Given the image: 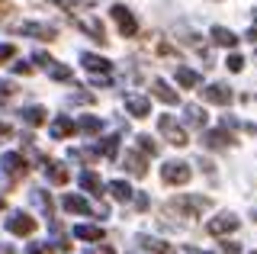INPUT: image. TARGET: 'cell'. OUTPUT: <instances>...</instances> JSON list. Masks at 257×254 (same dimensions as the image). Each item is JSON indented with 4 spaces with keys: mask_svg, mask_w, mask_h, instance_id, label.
<instances>
[{
    "mask_svg": "<svg viewBox=\"0 0 257 254\" xmlns=\"http://www.w3.org/2000/svg\"><path fill=\"white\" fill-rule=\"evenodd\" d=\"M177 84L187 87V90H190V87H199V74L193 68H177Z\"/></svg>",
    "mask_w": 257,
    "mask_h": 254,
    "instance_id": "cell-23",
    "label": "cell"
},
{
    "mask_svg": "<svg viewBox=\"0 0 257 254\" xmlns=\"http://www.w3.org/2000/svg\"><path fill=\"white\" fill-rule=\"evenodd\" d=\"M254 254H257V251H254Z\"/></svg>",
    "mask_w": 257,
    "mask_h": 254,
    "instance_id": "cell-46",
    "label": "cell"
},
{
    "mask_svg": "<svg viewBox=\"0 0 257 254\" xmlns=\"http://www.w3.org/2000/svg\"><path fill=\"white\" fill-rule=\"evenodd\" d=\"M20 33L29 36V39H42V42H52V39H58L55 26H45V23H23Z\"/></svg>",
    "mask_w": 257,
    "mask_h": 254,
    "instance_id": "cell-10",
    "label": "cell"
},
{
    "mask_svg": "<svg viewBox=\"0 0 257 254\" xmlns=\"http://www.w3.org/2000/svg\"><path fill=\"white\" fill-rule=\"evenodd\" d=\"M32 200H36L39 206H42V216H55V209H52V200H48V193H45V190H36V193H32Z\"/></svg>",
    "mask_w": 257,
    "mask_h": 254,
    "instance_id": "cell-28",
    "label": "cell"
},
{
    "mask_svg": "<svg viewBox=\"0 0 257 254\" xmlns=\"http://www.w3.org/2000/svg\"><path fill=\"white\" fill-rule=\"evenodd\" d=\"M0 136H7V139H10V136H13V129H10V122H0Z\"/></svg>",
    "mask_w": 257,
    "mask_h": 254,
    "instance_id": "cell-44",
    "label": "cell"
},
{
    "mask_svg": "<svg viewBox=\"0 0 257 254\" xmlns=\"http://www.w3.org/2000/svg\"><path fill=\"white\" fill-rule=\"evenodd\" d=\"M209 39H212L215 45H222V49H235V45H238V36L231 33V29H225V26H212Z\"/></svg>",
    "mask_w": 257,
    "mask_h": 254,
    "instance_id": "cell-14",
    "label": "cell"
},
{
    "mask_svg": "<svg viewBox=\"0 0 257 254\" xmlns=\"http://www.w3.org/2000/svg\"><path fill=\"white\" fill-rule=\"evenodd\" d=\"M16 74H32V65H29V61H16Z\"/></svg>",
    "mask_w": 257,
    "mask_h": 254,
    "instance_id": "cell-37",
    "label": "cell"
},
{
    "mask_svg": "<svg viewBox=\"0 0 257 254\" xmlns=\"http://www.w3.org/2000/svg\"><path fill=\"white\" fill-rule=\"evenodd\" d=\"M80 65H84V71L90 74V81H93L96 87H106V84H109V77H112V61L100 58V55H84V58H80Z\"/></svg>",
    "mask_w": 257,
    "mask_h": 254,
    "instance_id": "cell-1",
    "label": "cell"
},
{
    "mask_svg": "<svg viewBox=\"0 0 257 254\" xmlns=\"http://www.w3.org/2000/svg\"><path fill=\"white\" fill-rule=\"evenodd\" d=\"M23 122H29V125L39 129V125L45 122V109L42 106H26V109H23Z\"/></svg>",
    "mask_w": 257,
    "mask_h": 254,
    "instance_id": "cell-25",
    "label": "cell"
},
{
    "mask_svg": "<svg viewBox=\"0 0 257 254\" xmlns=\"http://www.w3.org/2000/svg\"><path fill=\"white\" fill-rule=\"evenodd\" d=\"M203 100L206 103H219V106H228V103L235 100V93H231L228 84H209V87H203Z\"/></svg>",
    "mask_w": 257,
    "mask_h": 254,
    "instance_id": "cell-7",
    "label": "cell"
},
{
    "mask_svg": "<svg viewBox=\"0 0 257 254\" xmlns=\"http://www.w3.org/2000/svg\"><path fill=\"white\" fill-rule=\"evenodd\" d=\"M61 206H64L68 212H80V216H90V203H87L84 196H74V193H68V196L61 200Z\"/></svg>",
    "mask_w": 257,
    "mask_h": 254,
    "instance_id": "cell-18",
    "label": "cell"
},
{
    "mask_svg": "<svg viewBox=\"0 0 257 254\" xmlns=\"http://www.w3.org/2000/svg\"><path fill=\"white\" fill-rule=\"evenodd\" d=\"M93 152H96V155H103V158H116V152H119V142H116V139H100Z\"/></svg>",
    "mask_w": 257,
    "mask_h": 254,
    "instance_id": "cell-26",
    "label": "cell"
},
{
    "mask_svg": "<svg viewBox=\"0 0 257 254\" xmlns=\"http://www.w3.org/2000/svg\"><path fill=\"white\" fill-rule=\"evenodd\" d=\"M139 244L145 251H151V254H177L167 241H158V238H151V235H139Z\"/></svg>",
    "mask_w": 257,
    "mask_h": 254,
    "instance_id": "cell-16",
    "label": "cell"
},
{
    "mask_svg": "<svg viewBox=\"0 0 257 254\" xmlns=\"http://www.w3.org/2000/svg\"><path fill=\"white\" fill-rule=\"evenodd\" d=\"M48 74H52V81H71V68H64V65H52Z\"/></svg>",
    "mask_w": 257,
    "mask_h": 254,
    "instance_id": "cell-29",
    "label": "cell"
},
{
    "mask_svg": "<svg viewBox=\"0 0 257 254\" xmlns=\"http://www.w3.org/2000/svg\"><path fill=\"white\" fill-rule=\"evenodd\" d=\"M77 180H80V187H84L87 193H103V180H100V174H93V171H84Z\"/></svg>",
    "mask_w": 257,
    "mask_h": 254,
    "instance_id": "cell-21",
    "label": "cell"
},
{
    "mask_svg": "<svg viewBox=\"0 0 257 254\" xmlns=\"http://www.w3.org/2000/svg\"><path fill=\"white\" fill-rule=\"evenodd\" d=\"M0 168H4V174L10 180H23L29 174V164H26V158L23 155H16V152H7L4 158H0Z\"/></svg>",
    "mask_w": 257,
    "mask_h": 254,
    "instance_id": "cell-3",
    "label": "cell"
},
{
    "mask_svg": "<svg viewBox=\"0 0 257 254\" xmlns=\"http://www.w3.org/2000/svg\"><path fill=\"white\" fill-rule=\"evenodd\" d=\"M71 103H87V106H90L93 97H90V93H74V97H71Z\"/></svg>",
    "mask_w": 257,
    "mask_h": 254,
    "instance_id": "cell-39",
    "label": "cell"
},
{
    "mask_svg": "<svg viewBox=\"0 0 257 254\" xmlns=\"http://www.w3.org/2000/svg\"><path fill=\"white\" fill-rule=\"evenodd\" d=\"M16 55V45H10V42H0V65H7Z\"/></svg>",
    "mask_w": 257,
    "mask_h": 254,
    "instance_id": "cell-32",
    "label": "cell"
},
{
    "mask_svg": "<svg viewBox=\"0 0 257 254\" xmlns=\"http://www.w3.org/2000/svg\"><path fill=\"white\" fill-rule=\"evenodd\" d=\"M52 4H58V7H68V10H74V7H93V4H100V0H52Z\"/></svg>",
    "mask_w": 257,
    "mask_h": 254,
    "instance_id": "cell-31",
    "label": "cell"
},
{
    "mask_svg": "<svg viewBox=\"0 0 257 254\" xmlns=\"http://www.w3.org/2000/svg\"><path fill=\"white\" fill-rule=\"evenodd\" d=\"M241 225V222H238V216H231V212H222V216H215V219H209V235H215V238H219V235H228V232H235V228Z\"/></svg>",
    "mask_w": 257,
    "mask_h": 254,
    "instance_id": "cell-8",
    "label": "cell"
},
{
    "mask_svg": "<svg viewBox=\"0 0 257 254\" xmlns=\"http://www.w3.org/2000/svg\"><path fill=\"white\" fill-rule=\"evenodd\" d=\"M26 254H48V248H45V244H36V241H32L29 248H26Z\"/></svg>",
    "mask_w": 257,
    "mask_h": 254,
    "instance_id": "cell-41",
    "label": "cell"
},
{
    "mask_svg": "<svg viewBox=\"0 0 257 254\" xmlns=\"http://www.w3.org/2000/svg\"><path fill=\"white\" fill-rule=\"evenodd\" d=\"M203 145L206 148H231V145H235V139H231L228 132H219V129H215V132H206Z\"/></svg>",
    "mask_w": 257,
    "mask_h": 254,
    "instance_id": "cell-17",
    "label": "cell"
},
{
    "mask_svg": "<svg viewBox=\"0 0 257 254\" xmlns=\"http://www.w3.org/2000/svg\"><path fill=\"white\" fill-rule=\"evenodd\" d=\"M183 116H187V122L196 125V129H203V125H206V113L199 106H187V109H183Z\"/></svg>",
    "mask_w": 257,
    "mask_h": 254,
    "instance_id": "cell-27",
    "label": "cell"
},
{
    "mask_svg": "<svg viewBox=\"0 0 257 254\" xmlns=\"http://www.w3.org/2000/svg\"><path fill=\"white\" fill-rule=\"evenodd\" d=\"M135 206H139V209H148V196L139 193V196H135Z\"/></svg>",
    "mask_w": 257,
    "mask_h": 254,
    "instance_id": "cell-43",
    "label": "cell"
},
{
    "mask_svg": "<svg viewBox=\"0 0 257 254\" xmlns=\"http://www.w3.org/2000/svg\"><path fill=\"white\" fill-rule=\"evenodd\" d=\"M74 235L80 238V241H103V228L100 225H87V222H80V225L74 228Z\"/></svg>",
    "mask_w": 257,
    "mask_h": 254,
    "instance_id": "cell-20",
    "label": "cell"
},
{
    "mask_svg": "<svg viewBox=\"0 0 257 254\" xmlns=\"http://www.w3.org/2000/svg\"><path fill=\"white\" fill-rule=\"evenodd\" d=\"M158 129L164 132V139L171 142V145H177V148H183V145L190 142V139H187V132H183V129H180V125L174 122L171 116H161V119H158Z\"/></svg>",
    "mask_w": 257,
    "mask_h": 254,
    "instance_id": "cell-6",
    "label": "cell"
},
{
    "mask_svg": "<svg viewBox=\"0 0 257 254\" xmlns=\"http://www.w3.org/2000/svg\"><path fill=\"white\" fill-rule=\"evenodd\" d=\"M151 93H155L161 103H167V106H177V103H180L177 90H171V87H167L164 81H155V84H151Z\"/></svg>",
    "mask_w": 257,
    "mask_h": 254,
    "instance_id": "cell-15",
    "label": "cell"
},
{
    "mask_svg": "<svg viewBox=\"0 0 257 254\" xmlns=\"http://www.w3.org/2000/svg\"><path fill=\"white\" fill-rule=\"evenodd\" d=\"M16 93V87L10 84V81H4V77H0V100H10Z\"/></svg>",
    "mask_w": 257,
    "mask_h": 254,
    "instance_id": "cell-33",
    "label": "cell"
},
{
    "mask_svg": "<svg viewBox=\"0 0 257 254\" xmlns=\"http://www.w3.org/2000/svg\"><path fill=\"white\" fill-rule=\"evenodd\" d=\"M7 232L20 235V238L32 235V232H36V216H26V212H13V216H7Z\"/></svg>",
    "mask_w": 257,
    "mask_h": 254,
    "instance_id": "cell-4",
    "label": "cell"
},
{
    "mask_svg": "<svg viewBox=\"0 0 257 254\" xmlns=\"http://www.w3.org/2000/svg\"><path fill=\"white\" fill-rule=\"evenodd\" d=\"M125 109H128V116L145 119L151 113V103H148V97H135V93H128V97H125Z\"/></svg>",
    "mask_w": 257,
    "mask_h": 254,
    "instance_id": "cell-12",
    "label": "cell"
},
{
    "mask_svg": "<svg viewBox=\"0 0 257 254\" xmlns=\"http://www.w3.org/2000/svg\"><path fill=\"white\" fill-rule=\"evenodd\" d=\"M209 206H212V203H209L206 196H177V200L171 203V209H183V212L193 219L199 209H209Z\"/></svg>",
    "mask_w": 257,
    "mask_h": 254,
    "instance_id": "cell-9",
    "label": "cell"
},
{
    "mask_svg": "<svg viewBox=\"0 0 257 254\" xmlns=\"http://www.w3.org/2000/svg\"><path fill=\"white\" fill-rule=\"evenodd\" d=\"M0 254H13V248L10 244H0Z\"/></svg>",
    "mask_w": 257,
    "mask_h": 254,
    "instance_id": "cell-45",
    "label": "cell"
},
{
    "mask_svg": "<svg viewBox=\"0 0 257 254\" xmlns=\"http://www.w3.org/2000/svg\"><path fill=\"white\" fill-rule=\"evenodd\" d=\"M106 193L112 196V200H119V203H125V200H132V187L125 184V180H112V184L106 187Z\"/></svg>",
    "mask_w": 257,
    "mask_h": 254,
    "instance_id": "cell-22",
    "label": "cell"
},
{
    "mask_svg": "<svg viewBox=\"0 0 257 254\" xmlns=\"http://www.w3.org/2000/svg\"><path fill=\"white\" fill-rule=\"evenodd\" d=\"M244 39H251V42H257V13H254V26L244 33Z\"/></svg>",
    "mask_w": 257,
    "mask_h": 254,
    "instance_id": "cell-42",
    "label": "cell"
},
{
    "mask_svg": "<svg viewBox=\"0 0 257 254\" xmlns=\"http://www.w3.org/2000/svg\"><path fill=\"white\" fill-rule=\"evenodd\" d=\"M10 13H13V4H10V0H0V20L10 17Z\"/></svg>",
    "mask_w": 257,
    "mask_h": 254,
    "instance_id": "cell-38",
    "label": "cell"
},
{
    "mask_svg": "<svg viewBox=\"0 0 257 254\" xmlns=\"http://www.w3.org/2000/svg\"><path fill=\"white\" fill-rule=\"evenodd\" d=\"M109 13H112V20H116V26H119V33H122V36H128V39H132L135 33H139V20H135L132 13H128V7L116 4Z\"/></svg>",
    "mask_w": 257,
    "mask_h": 254,
    "instance_id": "cell-5",
    "label": "cell"
},
{
    "mask_svg": "<svg viewBox=\"0 0 257 254\" xmlns=\"http://www.w3.org/2000/svg\"><path fill=\"white\" fill-rule=\"evenodd\" d=\"M90 254H116V248H112V244H96Z\"/></svg>",
    "mask_w": 257,
    "mask_h": 254,
    "instance_id": "cell-40",
    "label": "cell"
},
{
    "mask_svg": "<svg viewBox=\"0 0 257 254\" xmlns=\"http://www.w3.org/2000/svg\"><path fill=\"white\" fill-rule=\"evenodd\" d=\"M32 61H36L39 68H52V55H45V52H36V55H32Z\"/></svg>",
    "mask_w": 257,
    "mask_h": 254,
    "instance_id": "cell-35",
    "label": "cell"
},
{
    "mask_svg": "<svg viewBox=\"0 0 257 254\" xmlns=\"http://www.w3.org/2000/svg\"><path fill=\"white\" fill-rule=\"evenodd\" d=\"M241 68H244V58H241V55H228V71L231 74H238Z\"/></svg>",
    "mask_w": 257,
    "mask_h": 254,
    "instance_id": "cell-34",
    "label": "cell"
},
{
    "mask_svg": "<svg viewBox=\"0 0 257 254\" xmlns=\"http://www.w3.org/2000/svg\"><path fill=\"white\" fill-rule=\"evenodd\" d=\"M77 129L84 132V136H96V132L103 129V119H96V116H80V122H77Z\"/></svg>",
    "mask_w": 257,
    "mask_h": 254,
    "instance_id": "cell-24",
    "label": "cell"
},
{
    "mask_svg": "<svg viewBox=\"0 0 257 254\" xmlns=\"http://www.w3.org/2000/svg\"><path fill=\"white\" fill-rule=\"evenodd\" d=\"M74 129H77V122H71L68 116H58L52 122V139H68V136H74Z\"/></svg>",
    "mask_w": 257,
    "mask_h": 254,
    "instance_id": "cell-19",
    "label": "cell"
},
{
    "mask_svg": "<svg viewBox=\"0 0 257 254\" xmlns=\"http://www.w3.org/2000/svg\"><path fill=\"white\" fill-rule=\"evenodd\" d=\"M139 148L145 155H158V142L151 139V136H139Z\"/></svg>",
    "mask_w": 257,
    "mask_h": 254,
    "instance_id": "cell-30",
    "label": "cell"
},
{
    "mask_svg": "<svg viewBox=\"0 0 257 254\" xmlns=\"http://www.w3.org/2000/svg\"><path fill=\"white\" fill-rule=\"evenodd\" d=\"M122 168H125L128 174H135L139 180L148 174V164H145V158H142L139 152H125V155H122Z\"/></svg>",
    "mask_w": 257,
    "mask_h": 254,
    "instance_id": "cell-11",
    "label": "cell"
},
{
    "mask_svg": "<svg viewBox=\"0 0 257 254\" xmlns=\"http://www.w3.org/2000/svg\"><path fill=\"white\" fill-rule=\"evenodd\" d=\"M238 251H241L238 241H222V254H238Z\"/></svg>",
    "mask_w": 257,
    "mask_h": 254,
    "instance_id": "cell-36",
    "label": "cell"
},
{
    "mask_svg": "<svg viewBox=\"0 0 257 254\" xmlns=\"http://www.w3.org/2000/svg\"><path fill=\"white\" fill-rule=\"evenodd\" d=\"M45 168V174H48V180H52L55 187H64L71 180V174H68V168H64V164H58V161H45L42 164Z\"/></svg>",
    "mask_w": 257,
    "mask_h": 254,
    "instance_id": "cell-13",
    "label": "cell"
},
{
    "mask_svg": "<svg viewBox=\"0 0 257 254\" xmlns=\"http://www.w3.org/2000/svg\"><path fill=\"white\" fill-rule=\"evenodd\" d=\"M190 174H193V171H190L187 161H164V164H161V180H164V184H171V187L187 184Z\"/></svg>",
    "mask_w": 257,
    "mask_h": 254,
    "instance_id": "cell-2",
    "label": "cell"
}]
</instances>
